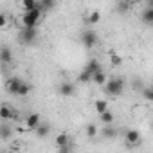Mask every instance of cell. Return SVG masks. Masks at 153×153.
Listing matches in <instances>:
<instances>
[{"mask_svg": "<svg viewBox=\"0 0 153 153\" xmlns=\"http://www.w3.org/2000/svg\"><path fill=\"white\" fill-rule=\"evenodd\" d=\"M105 92H106L110 97L121 96V94L124 92V79H123V78H110V79H106Z\"/></svg>", "mask_w": 153, "mask_h": 153, "instance_id": "obj_1", "label": "cell"}, {"mask_svg": "<svg viewBox=\"0 0 153 153\" xmlns=\"http://www.w3.org/2000/svg\"><path fill=\"white\" fill-rule=\"evenodd\" d=\"M42 9H40V6H36L33 11H29V13H24V16H22V24H24V27H33V29H36V25L40 24V20H42Z\"/></svg>", "mask_w": 153, "mask_h": 153, "instance_id": "obj_2", "label": "cell"}, {"mask_svg": "<svg viewBox=\"0 0 153 153\" xmlns=\"http://www.w3.org/2000/svg\"><path fill=\"white\" fill-rule=\"evenodd\" d=\"M97 42H99V36H97V33H96V31H92V29H85V31L81 33V43H83L87 49L96 47V45H97Z\"/></svg>", "mask_w": 153, "mask_h": 153, "instance_id": "obj_3", "label": "cell"}, {"mask_svg": "<svg viewBox=\"0 0 153 153\" xmlns=\"http://www.w3.org/2000/svg\"><path fill=\"white\" fill-rule=\"evenodd\" d=\"M36 36H38V31L33 29V27H22V29H20V34H18L20 42L25 43V45H31V43L36 40Z\"/></svg>", "mask_w": 153, "mask_h": 153, "instance_id": "obj_4", "label": "cell"}, {"mask_svg": "<svg viewBox=\"0 0 153 153\" xmlns=\"http://www.w3.org/2000/svg\"><path fill=\"white\" fill-rule=\"evenodd\" d=\"M15 115L16 114H15V110H13V106L9 103H2V105H0V119H2V121L9 123Z\"/></svg>", "mask_w": 153, "mask_h": 153, "instance_id": "obj_5", "label": "cell"}, {"mask_svg": "<svg viewBox=\"0 0 153 153\" xmlns=\"http://www.w3.org/2000/svg\"><path fill=\"white\" fill-rule=\"evenodd\" d=\"M20 83H22V79H20V78H16V76H11V78H7V79H6L4 87H6V90H7L9 94L16 96V90H18Z\"/></svg>", "mask_w": 153, "mask_h": 153, "instance_id": "obj_6", "label": "cell"}, {"mask_svg": "<svg viewBox=\"0 0 153 153\" xmlns=\"http://www.w3.org/2000/svg\"><path fill=\"white\" fill-rule=\"evenodd\" d=\"M124 140H126L128 146H137V144L140 142V133H139V130H128V131L124 133Z\"/></svg>", "mask_w": 153, "mask_h": 153, "instance_id": "obj_7", "label": "cell"}, {"mask_svg": "<svg viewBox=\"0 0 153 153\" xmlns=\"http://www.w3.org/2000/svg\"><path fill=\"white\" fill-rule=\"evenodd\" d=\"M101 70H103L101 61H99V59H96V58H92V59L87 63V67H85V72H88L90 76H94V74H97V72H101Z\"/></svg>", "mask_w": 153, "mask_h": 153, "instance_id": "obj_8", "label": "cell"}, {"mask_svg": "<svg viewBox=\"0 0 153 153\" xmlns=\"http://www.w3.org/2000/svg\"><path fill=\"white\" fill-rule=\"evenodd\" d=\"M0 61L4 65H9L13 61V51L7 47V45H2L0 47Z\"/></svg>", "mask_w": 153, "mask_h": 153, "instance_id": "obj_9", "label": "cell"}, {"mask_svg": "<svg viewBox=\"0 0 153 153\" xmlns=\"http://www.w3.org/2000/svg\"><path fill=\"white\" fill-rule=\"evenodd\" d=\"M34 133H36V137H38V139L47 137V135L51 133V124H49V123H40V124L34 128Z\"/></svg>", "mask_w": 153, "mask_h": 153, "instance_id": "obj_10", "label": "cell"}, {"mask_svg": "<svg viewBox=\"0 0 153 153\" xmlns=\"http://www.w3.org/2000/svg\"><path fill=\"white\" fill-rule=\"evenodd\" d=\"M142 20L148 25H153V2H148V7L142 11Z\"/></svg>", "mask_w": 153, "mask_h": 153, "instance_id": "obj_11", "label": "cell"}, {"mask_svg": "<svg viewBox=\"0 0 153 153\" xmlns=\"http://www.w3.org/2000/svg\"><path fill=\"white\" fill-rule=\"evenodd\" d=\"M40 123H42V121H40V114H29V115L25 117V126H27L29 130H34Z\"/></svg>", "mask_w": 153, "mask_h": 153, "instance_id": "obj_12", "label": "cell"}, {"mask_svg": "<svg viewBox=\"0 0 153 153\" xmlns=\"http://www.w3.org/2000/svg\"><path fill=\"white\" fill-rule=\"evenodd\" d=\"M74 92H76V87L72 83H61L59 85V94L63 97H70V96H74Z\"/></svg>", "mask_w": 153, "mask_h": 153, "instance_id": "obj_13", "label": "cell"}, {"mask_svg": "<svg viewBox=\"0 0 153 153\" xmlns=\"http://www.w3.org/2000/svg\"><path fill=\"white\" fill-rule=\"evenodd\" d=\"M13 135V128L9 126V123H4V124H0V139H4V140H9Z\"/></svg>", "mask_w": 153, "mask_h": 153, "instance_id": "obj_14", "label": "cell"}, {"mask_svg": "<svg viewBox=\"0 0 153 153\" xmlns=\"http://www.w3.org/2000/svg\"><path fill=\"white\" fill-rule=\"evenodd\" d=\"M67 144H70V137H68L67 131H61V133L56 137V146H58V148H63V146H67Z\"/></svg>", "mask_w": 153, "mask_h": 153, "instance_id": "obj_15", "label": "cell"}, {"mask_svg": "<svg viewBox=\"0 0 153 153\" xmlns=\"http://www.w3.org/2000/svg\"><path fill=\"white\" fill-rule=\"evenodd\" d=\"M101 135H103L105 139H114V137L117 135V130H115L112 124H106V126L101 130Z\"/></svg>", "mask_w": 153, "mask_h": 153, "instance_id": "obj_16", "label": "cell"}, {"mask_svg": "<svg viewBox=\"0 0 153 153\" xmlns=\"http://www.w3.org/2000/svg\"><path fill=\"white\" fill-rule=\"evenodd\" d=\"M90 81H94L96 85L103 87V85H106V74L101 70V72H97V74H94V76H92V79H90Z\"/></svg>", "mask_w": 153, "mask_h": 153, "instance_id": "obj_17", "label": "cell"}, {"mask_svg": "<svg viewBox=\"0 0 153 153\" xmlns=\"http://www.w3.org/2000/svg\"><path fill=\"white\" fill-rule=\"evenodd\" d=\"M96 112L101 115V114H105L106 110H108V101H105V99H99V101H96Z\"/></svg>", "mask_w": 153, "mask_h": 153, "instance_id": "obj_18", "label": "cell"}, {"mask_svg": "<svg viewBox=\"0 0 153 153\" xmlns=\"http://www.w3.org/2000/svg\"><path fill=\"white\" fill-rule=\"evenodd\" d=\"M29 92H31V85L25 83V81H22L20 87H18V90H16V96H22V97H24V96H27Z\"/></svg>", "mask_w": 153, "mask_h": 153, "instance_id": "obj_19", "label": "cell"}, {"mask_svg": "<svg viewBox=\"0 0 153 153\" xmlns=\"http://www.w3.org/2000/svg\"><path fill=\"white\" fill-rule=\"evenodd\" d=\"M36 6H38V2H36V0H24V4H22V7H24V13H29V11H33Z\"/></svg>", "mask_w": 153, "mask_h": 153, "instance_id": "obj_20", "label": "cell"}, {"mask_svg": "<svg viewBox=\"0 0 153 153\" xmlns=\"http://www.w3.org/2000/svg\"><path fill=\"white\" fill-rule=\"evenodd\" d=\"M38 6H40L42 11H47V9H52V7L56 6V2H52V0H40Z\"/></svg>", "mask_w": 153, "mask_h": 153, "instance_id": "obj_21", "label": "cell"}, {"mask_svg": "<svg viewBox=\"0 0 153 153\" xmlns=\"http://www.w3.org/2000/svg\"><path fill=\"white\" fill-rule=\"evenodd\" d=\"M99 117H101V121L105 123V126H106V124H112V123H114V114H112L110 110H106V112H105V114H101Z\"/></svg>", "mask_w": 153, "mask_h": 153, "instance_id": "obj_22", "label": "cell"}, {"mask_svg": "<svg viewBox=\"0 0 153 153\" xmlns=\"http://www.w3.org/2000/svg\"><path fill=\"white\" fill-rule=\"evenodd\" d=\"M87 135H88L90 139L97 135V126H96L94 123H88V124H87Z\"/></svg>", "mask_w": 153, "mask_h": 153, "instance_id": "obj_23", "label": "cell"}, {"mask_svg": "<svg viewBox=\"0 0 153 153\" xmlns=\"http://www.w3.org/2000/svg\"><path fill=\"white\" fill-rule=\"evenodd\" d=\"M90 79H92V76H90L88 72H85V70H83V72L78 76V81H79V83H88Z\"/></svg>", "mask_w": 153, "mask_h": 153, "instance_id": "obj_24", "label": "cell"}, {"mask_svg": "<svg viewBox=\"0 0 153 153\" xmlns=\"http://www.w3.org/2000/svg\"><path fill=\"white\" fill-rule=\"evenodd\" d=\"M87 20H88V24H90V25H94V24H97V22L101 20V15H99L97 11H96V13H90V16H88Z\"/></svg>", "mask_w": 153, "mask_h": 153, "instance_id": "obj_25", "label": "cell"}, {"mask_svg": "<svg viewBox=\"0 0 153 153\" xmlns=\"http://www.w3.org/2000/svg\"><path fill=\"white\" fill-rule=\"evenodd\" d=\"M142 96H144L146 101H151V99H153V90H151V87H144V88H142Z\"/></svg>", "mask_w": 153, "mask_h": 153, "instance_id": "obj_26", "label": "cell"}, {"mask_svg": "<svg viewBox=\"0 0 153 153\" xmlns=\"http://www.w3.org/2000/svg\"><path fill=\"white\" fill-rule=\"evenodd\" d=\"M110 61H112V65H114V67L123 65V58H121V56H117V54H114V56L110 58Z\"/></svg>", "mask_w": 153, "mask_h": 153, "instance_id": "obj_27", "label": "cell"}, {"mask_svg": "<svg viewBox=\"0 0 153 153\" xmlns=\"http://www.w3.org/2000/svg\"><path fill=\"white\" fill-rule=\"evenodd\" d=\"M7 25V16H6V13H0V29H4Z\"/></svg>", "mask_w": 153, "mask_h": 153, "instance_id": "obj_28", "label": "cell"}, {"mask_svg": "<svg viewBox=\"0 0 153 153\" xmlns=\"http://www.w3.org/2000/svg\"><path fill=\"white\" fill-rule=\"evenodd\" d=\"M128 7H130V4H128V2H119V4H117V9H119L121 13H124Z\"/></svg>", "mask_w": 153, "mask_h": 153, "instance_id": "obj_29", "label": "cell"}, {"mask_svg": "<svg viewBox=\"0 0 153 153\" xmlns=\"http://www.w3.org/2000/svg\"><path fill=\"white\" fill-rule=\"evenodd\" d=\"M59 153H72V144H67V146L59 148Z\"/></svg>", "mask_w": 153, "mask_h": 153, "instance_id": "obj_30", "label": "cell"}, {"mask_svg": "<svg viewBox=\"0 0 153 153\" xmlns=\"http://www.w3.org/2000/svg\"><path fill=\"white\" fill-rule=\"evenodd\" d=\"M0 153H2V151H0Z\"/></svg>", "mask_w": 153, "mask_h": 153, "instance_id": "obj_31", "label": "cell"}]
</instances>
